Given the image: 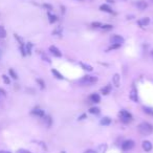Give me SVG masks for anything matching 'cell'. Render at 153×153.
Listing matches in <instances>:
<instances>
[{"label":"cell","instance_id":"10","mask_svg":"<svg viewBox=\"0 0 153 153\" xmlns=\"http://www.w3.org/2000/svg\"><path fill=\"white\" fill-rule=\"evenodd\" d=\"M112 83L116 87H120V84H121V77H120L119 73H116V75L112 77Z\"/></svg>","mask_w":153,"mask_h":153},{"label":"cell","instance_id":"32","mask_svg":"<svg viewBox=\"0 0 153 153\" xmlns=\"http://www.w3.org/2000/svg\"><path fill=\"white\" fill-rule=\"evenodd\" d=\"M14 36H15V38L17 39V40H18V42L20 43V45H24V43H23V40H22V38H21V37H19V36H18L17 34H15Z\"/></svg>","mask_w":153,"mask_h":153},{"label":"cell","instance_id":"21","mask_svg":"<svg viewBox=\"0 0 153 153\" xmlns=\"http://www.w3.org/2000/svg\"><path fill=\"white\" fill-rule=\"evenodd\" d=\"M107 150V145L106 144H102L99 146V148H98V152L99 153H105Z\"/></svg>","mask_w":153,"mask_h":153},{"label":"cell","instance_id":"30","mask_svg":"<svg viewBox=\"0 0 153 153\" xmlns=\"http://www.w3.org/2000/svg\"><path fill=\"white\" fill-rule=\"evenodd\" d=\"M91 25H92V27H94V28H101L102 23H100V22H92Z\"/></svg>","mask_w":153,"mask_h":153},{"label":"cell","instance_id":"27","mask_svg":"<svg viewBox=\"0 0 153 153\" xmlns=\"http://www.w3.org/2000/svg\"><path fill=\"white\" fill-rule=\"evenodd\" d=\"M2 80H3V82H4L6 85L11 84V80H9V78L6 75H2Z\"/></svg>","mask_w":153,"mask_h":153},{"label":"cell","instance_id":"17","mask_svg":"<svg viewBox=\"0 0 153 153\" xmlns=\"http://www.w3.org/2000/svg\"><path fill=\"white\" fill-rule=\"evenodd\" d=\"M51 72H53V75H55L57 79H59V80H63V79H64V77H63L62 73H60L57 69H51Z\"/></svg>","mask_w":153,"mask_h":153},{"label":"cell","instance_id":"18","mask_svg":"<svg viewBox=\"0 0 153 153\" xmlns=\"http://www.w3.org/2000/svg\"><path fill=\"white\" fill-rule=\"evenodd\" d=\"M136 6H138L141 11H144V9H146V7H147V3L145 2V1H138V2L136 3Z\"/></svg>","mask_w":153,"mask_h":153},{"label":"cell","instance_id":"31","mask_svg":"<svg viewBox=\"0 0 153 153\" xmlns=\"http://www.w3.org/2000/svg\"><path fill=\"white\" fill-rule=\"evenodd\" d=\"M20 51H21V55L23 57L26 56V50H25V46H24V45H20Z\"/></svg>","mask_w":153,"mask_h":153},{"label":"cell","instance_id":"9","mask_svg":"<svg viewBox=\"0 0 153 153\" xmlns=\"http://www.w3.org/2000/svg\"><path fill=\"white\" fill-rule=\"evenodd\" d=\"M142 147H143V149H144L146 152H150L151 150H152V144H151V142L149 141H144L143 142V144H142Z\"/></svg>","mask_w":153,"mask_h":153},{"label":"cell","instance_id":"14","mask_svg":"<svg viewBox=\"0 0 153 153\" xmlns=\"http://www.w3.org/2000/svg\"><path fill=\"white\" fill-rule=\"evenodd\" d=\"M100 124L102 126H108L111 124V119L110 118H108V116H105V118H103V119L101 120Z\"/></svg>","mask_w":153,"mask_h":153},{"label":"cell","instance_id":"12","mask_svg":"<svg viewBox=\"0 0 153 153\" xmlns=\"http://www.w3.org/2000/svg\"><path fill=\"white\" fill-rule=\"evenodd\" d=\"M89 100H90L92 103H100L101 97L98 94H92L90 97H89Z\"/></svg>","mask_w":153,"mask_h":153},{"label":"cell","instance_id":"25","mask_svg":"<svg viewBox=\"0 0 153 153\" xmlns=\"http://www.w3.org/2000/svg\"><path fill=\"white\" fill-rule=\"evenodd\" d=\"M89 112L92 113V114H99L100 113V108H98V107H91L90 109H89Z\"/></svg>","mask_w":153,"mask_h":153},{"label":"cell","instance_id":"8","mask_svg":"<svg viewBox=\"0 0 153 153\" xmlns=\"http://www.w3.org/2000/svg\"><path fill=\"white\" fill-rule=\"evenodd\" d=\"M49 51L51 53V55H53L55 57H57V58H60V57H62V53L59 50V48H57L56 46H53V45H51V46H49Z\"/></svg>","mask_w":153,"mask_h":153},{"label":"cell","instance_id":"34","mask_svg":"<svg viewBox=\"0 0 153 153\" xmlns=\"http://www.w3.org/2000/svg\"><path fill=\"white\" fill-rule=\"evenodd\" d=\"M53 35H60L61 34V27H58L57 29H55V31H53Z\"/></svg>","mask_w":153,"mask_h":153},{"label":"cell","instance_id":"2","mask_svg":"<svg viewBox=\"0 0 153 153\" xmlns=\"http://www.w3.org/2000/svg\"><path fill=\"white\" fill-rule=\"evenodd\" d=\"M97 82L98 78L94 77V75H85V77L79 80V83L81 85H84V86H91V85L96 84Z\"/></svg>","mask_w":153,"mask_h":153},{"label":"cell","instance_id":"43","mask_svg":"<svg viewBox=\"0 0 153 153\" xmlns=\"http://www.w3.org/2000/svg\"><path fill=\"white\" fill-rule=\"evenodd\" d=\"M152 53V57H153V51H152V53Z\"/></svg>","mask_w":153,"mask_h":153},{"label":"cell","instance_id":"26","mask_svg":"<svg viewBox=\"0 0 153 153\" xmlns=\"http://www.w3.org/2000/svg\"><path fill=\"white\" fill-rule=\"evenodd\" d=\"M36 81H37V83L39 84V86L41 87V89H44V88H45V83H44L43 80H41V79H37Z\"/></svg>","mask_w":153,"mask_h":153},{"label":"cell","instance_id":"16","mask_svg":"<svg viewBox=\"0 0 153 153\" xmlns=\"http://www.w3.org/2000/svg\"><path fill=\"white\" fill-rule=\"evenodd\" d=\"M101 91H102V94H105V96L109 94L110 91H111V85H106L105 87H103L102 89H101Z\"/></svg>","mask_w":153,"mask_h":153},{"label":"cell","instance_id":"40","mask_svg":"<svg viewBox=\"0 0 153 153\" xmlns=\"http://www.w3.org/2000/svg\"><path fill=\"white\" fill-rule=\"evenodd\" d=\"M84 118H85V114H83L82 116H80V118H79V120H83Z\"/></svg>","mask_w":153,"mask_h":153},{"label":"cell","instance_id":"28","mask_svg":"<svg viewBox=\"0 0 153 153\" xmlns=\"http://www.w3.org/2000/svg\"><path fill=\"white\" fill-rule=\"evenodd\" d=\"M101 28H102V29H104V31H109V29H112V25H110V24H102Z\"/></svg>","mask_w":153,"mask_h":153},{"label":"cell","instance_id":"42","mask_svg":"<svg viewBox=\"0 0 153 153\" xmlns=\"http://www.w3.org/2000/svg\"><path fill=\"white\" fill-rule=\"evenodd\" d=\"M61 153H66V152H65V151H62V152H61Z\"/></svg>","mask_w":153,"mask_h":153},{"label":"cell","instance_id":"3","mask_svg":"<svg viewBox=\"0 0 153 153\" xmlns=\"http://www.w3.org/2000/svg\"><path fill=\"white\" fill-rule=\"evenodd\" d=\"M120 120H121L123 123L131 122V120H132L131 113L128 112L127 110H121V112H120Z\"/></svg>","mask_w":153,"mask_h":153},{"label":"cell","instance_id":"7","mask_svg":"<svg viewBox=\"0 0 153 153\" xmlns=\"http://www.w3.org/2000/svg\"><path fill=\"white\" fill-rule=\"evenodd\" d=\"M129 98H130V100H132L133 102H138V90L135 89V87L133 86L130 91V94H129Z\"/></svg>","mask_w":153,"mask_h":153},{"label":"cell","instance_id":"5","mask_svg":"<svg viewBox=\"0 0 153 153\" xmlns=\"http://www.w3.org/2000/svg\"><path fill=\"white\" fill-rule=\"evenodd\" d=\"M134 147V142L132 140H128V141H125L122 144V149L124 151H129L131 150L132 148Z\"/></svg>","mask_w":153,"mask_h":153},{"label":"cell","instance_id":"11","mask_svg":"<svg viewBox=\"0 0 153 153\" xmlns=\"http://www.w3.org/2000/svg\"><path fill=\"white\" fill-rule=\"evenodd\" d=\"M149 23H150V19L148 18V17H145V18L141 19V20L138 21V24L140 25V26H147Z\"/></svg>","mask_w":153,"mask_h":153},{"label":"cell","instance_id":"15","mask_svg":"<svg viewBox=\"0 0 153 153\" xmlns=\"http://www.w3.org/2000/svg\"><path fill=\"white\" fill-rule=\"evenodd\" d=\"M44 121V124L47 126V127H50L51 126V123H53V120H51V118L48 116H45L44 118H42Z\"/></svg>","mask_w":153,"mask_h":153},{"label":"cell","instance_id":"24","mask_svg":"<svg viewBox=\"0 0 153 153\" xmlns=\"http://www.w3.org/2000/svg\"><path fill=\"white\" fill-rule=\"evenodd\" d=\"M9 75H11L13 79H15V80H17V79H18V75H17V72H16L13 68H9Z\"/></svg>","mask_w":153,"mask_h":153},{"label":"cell","instance_id":"13","mask_svg":"<svg viewBox=\"0 0 153 153\" xmlns=\"http://www.w3.org/2000/svg\"><path fill=\"white\" fill-rule=\"evenodd\" d=\"M100 9L101 11H103V12L109 13V14H112L113 13L112 9H111L109 5H107V4H102V5L100 6Z\"/></svg>","mask_w":153,"mask_h":153},{"label":"cell","instance_id":"22","mask_svg":"<svg viewBox=\"0 0 153 153\" xmlns=\"http://www.w3.org/2000/svg\"><path fill=\"white\" fill-rule=\"evenodd\" d=\"M31 48H33V43L28 42L26 45H25V50H26V55H31Z\"/></svg>","mask_w":153,"mask_h":153},{"label":"cell","instance_id":"39","mask_svg":"<svg viewBox=\"0 0 153 153\" xmlns=\"http://www.w3.org/2000/svg\"><path fill=\"white\" fill-rule=\"evenodd\" d=\"M0 153H12L11 151H5V150H0Z\"/></svg>","mask_w":153,"mask_h":153},{"label":"cell","instance_id":"1","mask_svg":"<svg viewBox=\"0 0 153 153\" xmlns=\"http://www.w3.org/2000/svg\"><path fill=\"white\" fill-rule=\"evenodd\" d=\"M138 131L141 132V134L143 135H150L153 132V126L149 124V123L144 122L138 126Z\"/></svg>","mask_w":153,"mask_h":153},{"label":"cell","instance_id":"6","mask_svg":"<svg viewBox=\"0 0 153 153\" xmlns=\"http://www.w3.org/2000/svg\"><path fill=\"white\" fill-rule=\"evenodd\" d=\"M31 113L33 116H38V118H44V116H45L44 110H42L41 108H34V109L31 111Z\"/></svg>","mask_w":153,"mask_h":153},{"label":"cell","instance_id":"36","mask_svg":"<svg viewBox=\"0 0 153 153\" xmlns=\"http://www.w3.org/2000/svg\"><path fill=\"white\" fill-rule=\"evenodd\" d=\"M42 59H43L44 61H46V62L50 63V60H49V58H48V57H46V56H44V55H42Z\"/></svg>","mask_w":153,"mask_h":153},{"label":"cell","instance_id":"41","mask_svg":"<svg viewBox=\"0 0 153 153\" xmlns=\"http://www.w3.org/2000/svg\"><path fill=\"white\" fill-rule=\"evenodd\" d=\"M1 58H2V50L0 49V60H1Z\"/></svg>","mask_w":153,"mask_h":153},{"label":"cell","instance_id":"35","mask_svg":"<svg viewBox=\"0 0 153 153\" xmlns=\"http://www.w3.org/2000/svg\"><path fill=\"white\" fill-rule=\"evenodd\" d=\"M43 6L45 7V9H47L48 11H50V9H53V6L50 5V4H47V3H45V4H43Z\"/></svg>","mask_w":153,"mask_h":153},{"label":"cell","instance_id":"20","mask_svg":"<svg viewBox=\"0 0 153 153\" xmlns=\"http://www.w3.org/2000/svg\"><path fill=\"white\" fill-rule=\"evenodd\" d=\"M6 35H7V33H6L5 28L3 27L2 25H0V39H4L6 37Z\"/></svg>","mask_w":153,"mask_h":153},{"label":"cell","instance_id":"29","mask_svg":"<svg viewBox=\"0 0 153 153\" xmlns=\"http://www.w3.org/2000/svg\"><path fill=\"white\" fill-rule=\"evenodd\" d=\"M144 111L148 114H150V116H153V109L150 107H144Z\"/></svg>","mask_w":153,"mask_h":153},{"label":"cell","instance_id":"23","mask_svg":"<svg viewBox=\"0 0 153 153\" xmlns=\"http://www.w3.org/2000/svg\"><path fill=\"white\" fill-rule=\"evenodd\" d=\"M47 16H48V20H49V23H55V22L57 21V16L56 15H53V14L48 13V14H47Z\"/></svg>","mask_w":153,"mask_h":153},{"label":"cell","instance_id":"33","mask_svg":"<svg viewBox=\"0 0 153 153\" xmlns=\"http://www.w3.org/2000/svg\"><path fill=\"white\" fill-rule=\"evenodd\" d=\"M6 97V91L3 88H0V98H5Z\"/></svg>","mask_w":153,"mask_h":153},{"label":"cell","instance_id":"4","mask_svg":"<svg viewBox=\"0 0 153 153\" xmlns=\"http://www.w3.org/2000/svg\"><path fill=\"white\" fill-rule=\"evenodd\" d=\"M110 42H111V44H116V45H120L121 46L124 43V38L119 36V35H114V36L110 38Z\"/></svg>","mask_w":153,"mask_h":153},{"label":"cell","instance_id":"37","mask_svg":"<svg viewBox=\"0 0 153 153\" xmlns=\"http://www.w3.org/2000/svg\"><path fill=\"white\" fill-rule=\"evenodd\" d=\"M18 153H31V152H29V151H27V150H19Z\"/></svg>","mask_w":153,"mask_h":153},{"label":"cell","instance_id":"38","mask_svg":"<svg viewBox=\"0 0 153 153\" xmlns=\"http://www.w3.org/2000/svg\"><path fill=\"white\" fill-rule=\"evenodd\" d=\"M84 153H97L94 150H87V151H85Z\"/></svg>","mask_w":153,"mask_h":153},{"label":"cell","instance_id":"19","mask_svg":"<svg viewBox=\"0 0 153 153\" xmlns=\"http://www.w3.org/2000/svg\"><path fill=\"white\" fill-rule=\"evenodd\" d=\"M80 65H81V67L84 69V70H87V71H92V70H94L92 66L88 65V64H85V63H80Z\"/></svg>","mask_w":153,"mask_h":153}]
</instances>
